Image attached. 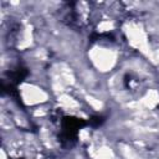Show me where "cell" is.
Returning a JSON list of instances; mask_svg holds the SVG:
<instances>
[{"instance_id": "obj_1", "label": "cell", "mask_w": 159, "mask_h": 159, "mask_svg": "<svg viewBox=\"0 0 159 159\" xmlns=\"http://www.w3.org/2000/svg\"><path fill=\"white\" fill-rule=\"evenodd\" d=\"M87 123L83 119L75 117H65L62 119V132L58 135V140L63 147H72L77 138V130L84 127Z\"/></svg>"}, {"instance_id": "obj_2", "label": "cell", "mask_w": 159, "mask_h": 159, "mask_svg": "<svg viewBox=\"0 0 159 159\" xmlns=\"http://www.w3.org/2000/svg\"><path fill=\"white\" fill-rule=\"evenodd\" d=\"M104 117L103 116H92L91 118H89V120H88V124L91 125V127H94V128H97V127H99V125H102L103 123H104Z\"/></svg>"}]
</instances>
